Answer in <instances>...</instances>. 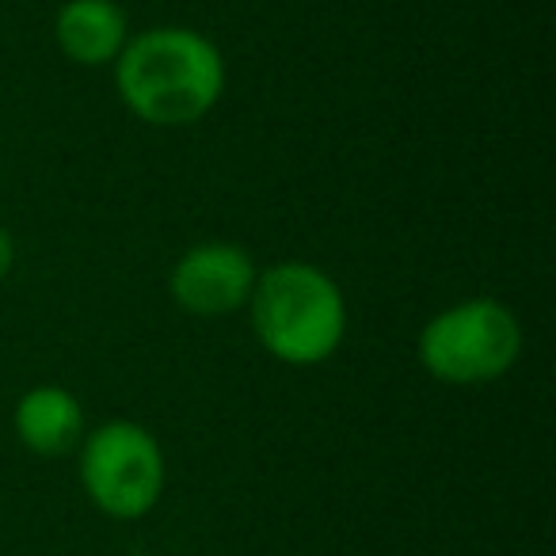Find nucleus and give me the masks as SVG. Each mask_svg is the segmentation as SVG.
<instances>
[{"mask_svg":"<svg viewBox=\"0 0 556 556\" xmlns=\"http://www.w3.org/2000/svg\"><path fill=\"white\" fill-rule=\"evenodd\" d=\"M115 88L149 126H191L225 92V58L191 27H153L126 39L115 58Z\"/></svg>","mask_w":556,"mask_h":556,"instance_id":"obj_1","label":"nucleus"},{"mask_svg":"<svg viewBox=\"0 0 556 556\" xmlns=\"http://www.w3.org/2000/svg\"><path fill=\"white\" fill-rule=\"evenodd\" d=\"M252 305L255 340L287 366H317L332 358L348 332V302L328 270L302 260L260 270Z\"/></svg>","mask_w":556,"mask_h":556,"instance_id":"obj_2","label":"nucleus"},{"mask_svg":"<svg viewBox=\"0 0 556 556\" xmlns=\"http://www.w3.org/2000/svg\"><path fill=\"white\" fill-rule=\"evenodd\" d=\"M522 355V325L495 298H469L419 332V363L446 386H484L510 370Z\"/></svg>","mask_w":556,"mask_h":556,"instance_id":"obj_3","label":"nucleus"},{"mask_svg":"<svg viewBox=\"0 0 556 556\" xmlns=\"http://www.w3.org/2000/svg\"><path fill=\"white\" fill-rule=\"evenodd\" d=\"M80 484L111 518H146L164 492V450L141 424L111 419L80 446Z\"/></svg>","mask_w":556,"mask_h":556,"instance_id":"obj_4","label":"nucleus"},{"mask_svg":"<svg viewBox=\"0 0 556 556\" xmlns=\"http://www.w3.org/2000/svg\"><path fill=\"white\" fill-rule=\"evenodd\" d=\"M255 278H260V267L244 248L229 240H206L179 255L168 290L179 309L191 317H229L248 305Z\"/></svg>","mask_w":556,"mask_h":556,"instance_id":"obj_5","label":"nucleus"},{"mask_svg":"<svg viewBox=\"0 0 556 556\" xmlns=\"http://www.w3.org/2000/svg\"><path fill=\"white\" fill-rule=\"evenodd\" d=\"M54 39L70 62L96 70V65H111L123 54L130 27H126V12L115 0H70L58 12Z\"/></svg>","mask_w":556,"mask_h":556,"instance_id":"obj_6","label":"nucleus"},{"mask_svg":"<svg viewBox=\"0 0 556 556\" xmlns=\"http://www.w3.org/2000/svg\"><path fill=\"white\" fill-rule=\"evenodd\" d=\"M16 434L31 454L65 457L85 439V408L62 386H35L16 404Z\"/></svg>","mask_w":556,"mask_h":556,"instance_id":"obj_7","label":"nucleus"},{"mask_svg":"<svg viewBox=\"0 0 556 556\" xmlns=\"http://www.w3.org/2000/svg\"><path fill=\"white\" fill-rule=\"evenodd\" d=\"M12 263H16V240H12V232L0 225V278H9Z\"/></svg>","mask_w":556,"mask_h":556,"instance_id":"obj_8","label":"nucleus"}]
</instances>
